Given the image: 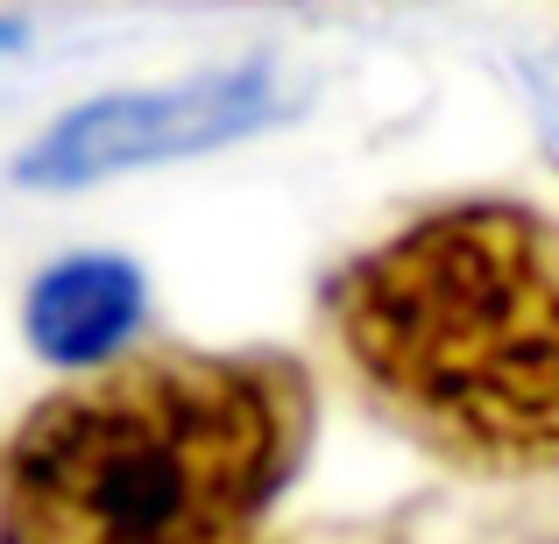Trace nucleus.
<instances>
[{
	"instance_id": "f257e3e1",
	"label": "nucleus",
	"mask_w": 559,
	"mask_h": 544,
	"mask_svg": "<svg viewBox=\"0 0 559 544\" xmlns=\"http://www.w3.org/2000/svg\"><path fill=\"white\" fill-rule=\"evenodd\" d=\"M312 382L276 354H135L0 446V544H241L290 488Z\"/></svg>"
},
{
	"instance_id": "f03ea898",
	"label": "nucleus",
	"mask_w": 559,
	"mask_h": 544,
	"mask_svg": "<svg viewBox=\"0 0 559 544\" xmlns=\"http://www.w3.org/2000/svg\"><path fill=\"white\" fill-rule=\"evenodd\" d=\"M333 340L425 452L481 474L559 467V219L432 205L333 276Z\"/></svg>"
},
{
	"instance_id": "7ed1b4c3",
	"label": "nucleus",
	"mask_w": 559,
	"mask_h": 544,
	"mask_svg": "<svg viewBox=\"0 0 559 544\" xmlns=\"http://www.w3.org/2000/svg\"><path fill=\"white\" fill-rule=\"evenodd\" d=\"M290 113V85L276 64H213L191 78L135 85V93H99L85 107L57 113L22 156L14 178L28 191H85L156 164H191L227 142L262 135Z\"/></svg>"
},
{
	"instance_id": "20e7f679",
	"label": "nucleus",
	"mask_w": 559,
	"mask_h": 544,
	"mask_svg": "<svg viewBox=\"0 0 559 544\" xmlns=\"http://www.w3.org/2000/svg\"><path fill=\"white\" fill-rule=\"evenodd\" d=\"M142 318V269L121 255H64L28 283L22 333L57 367H99L128 347Z\"/></svg>"
},
{
	"instance_id": "39448f33",
	"label": "nucleus",
	"mask_w": 559,
	"mask_h": 544,
	"mask_svg": "<svg viewBox=\"0 0 559 544\" xmlns=\"http://www.w3.org/2000/svg\"><path fill=\"white\" fill-rule=\"evenodd\" d=\"M524 99H532V121H538V142H546L552 170H559V43L538 57H524Z\"/></svg>"
},
{
	"instance_id": "423d86ee",
	"label": "nucleus",
	"mask_w": 559,
	"mask_h": 544,
	"mask_svg": "<svg viewBox=\"0 0 559 544\" xmlns=\"http://www.w3.org/2000/svg\"><path fill=\"white\" fill-rule=\"evenodd\" d=\"M14 36H22V28H14V22H0V50H8V43H14Z\"/></svg>"
}]
</instances>
